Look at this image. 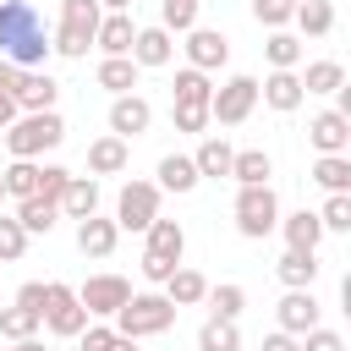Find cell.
<instances>
[{
	"label": "cell",
	"instance_id": "4fadbf2b",
	"mask_svg": "<svg viewBox=\"0 0 351 351\" xmlns=\"http://www.w3.org/2000/svg\"><path fill=\"white\" fill-rule=\"evenodd\" d=\"M55 93H60V82L49 71H22L11 99H16V115H38V110H55Z\"/></svg>",
	"mask_w": 351,
	"mask_h": 351
},
{
	"label": "cell",
	"instance_id": "f35d334b",
	"mask_svg": "<svg viewBox=\"0 0 351 351\" xmlns=\"http://www.w3.org/2000/svg\"><path fill=\"white\" fill-rule=\"evenodd\" d=\"M159 27H165V33H192V27H197V0H165Z\"/></svg>",
	"mask_w": 351,
	"mask_h": 351
},
{
	"label": "cell",
	"instance_id": "b9f144b4",
	"mask_svg": "<svg viewBox=\"0 0 351 351\" xmlns=\"http://www.w3.org/2000/svg\"><path fill=\"white\" fill-rule=\"evenodd\" d=\"M66 181H71V170H66V165H38V192H33V197H49V203H60Z\"/></svg>",
	"mask_w": 351,
	"mask_h": 351
},
{
	"label": "cell",
	"instance_id": "f907efd6",
	"mask_svg": "<svg viewBox=\"0 0 351 351\" xmlns=\"http://www.w3.org/2000/svg\"><path fill=\"white\" fill-rule=\"evenodd\" d=\"M11 121H16V99H11V93H0V132H5Z\"/></svg>",
	"mask_w": 351,
	"mask_h": 351
},
{
	"label": "cell",
	"instance_id": "8fae6325",
	"mask_svg": "<svg viewBox=\"0 0 351 351\" xmlns=\"http://www.w3.org/2000/svg\"><path fill=\"white\" fill-rule=\"evenodd\" d=\"M181 49H186V66H192V71H203V77H208V71H219V66L230 60V38H225L219 27H192Z\"/></svg>",
	"mask_w": 351,
	"mask_h": 351
},
{
	"label": "cell",
	"instance_id": "52a82bcc",
	"mask_svg": "<svg viewBox=\"0 0 351 351\" xmlns=\"http://www.w3.org/2000/svg\"><path fill=\"white\" fill-rule=\"evenodd\" d=\"M252 110H258V77H230L208 99V121H219V126H241Z\"/></svg>",
	"mask_w": 351,
	"mask_h": 351
},
{
	"label": "cell",
	"instance_id": "7dc6e473",
	"mask_svg": "<svg viewBox=\"0 0 351 351\" xmlns=\"http://www.w3.org/2000/svg\"><path fill=\"white\" fill-rule=\"evenodd\" d=\"M44 285H49V280H27V285L16 291V307H27V313L44 318Z\"/></svg>",
	"mask_w": 351,
	"mask_h": 351
},
{
	"label": "cell",
	"instance_id": "f546056e",
	"mask_svg": "<svg viewBox=\"0 0 351 351\" xmlns=\"http://www.w3.org/2000/svg\"><path fill=\"white\" fill-rule=\"evenodd\" d=\"M93 77H99V88H110V93H115V99H121V93H132V88H137V66H132V60H126V55H104V60H99V71H93Z\"/></svg>",
	"mask_w": 351,
	"mask_h": 351
},
{
	"label": "cell",
	"instance_id": "9a60e30c",
	"mask_svg": "<svg viewBox=\"0 0 351 351\" xmlns=\"http://www.w3.org/2000/svg\"><path fill=\"white\" fill-rule=\"evenodd\" d=\"M307 143H313L318 154H351V121L335 115V110H324V115L307 121Z\"/></svg>",
	"mask_w": 351,
	"mask_h": 351
},
{
	"label": "cell",
	"instance_id": "6da1fadb",
	"mask_svg": "<svg viewBox=\"0 0 351 351\" xmlns=\"http://www.w3.org/2000/svg\"><path fill=\"white\" fill-rule=\"evenodd\" d=\"M0 60H11L16 71H38L49 60L44 16L27 0H0Z\"/></svg>",
	"mask_w": 351,
	"mask_h": 351
},
{
	"label": "cell",
	"instance_id": "681fc988",
	"mask_svg": "<svg viewBox=\"0 0 351 351\" xmlns=\"http://www.w3.org/2000/svg\"><path fill=\"white\" fill-rule=\"evenodd\" d=\"M16 77H22V71H16L11 60H0V93H16Z\"/></svg>",
	"mask_w": 351,
	"mask_h": 351
},
{
	"label": "cell",
	"instance_id": "bcb514c9",
	"mask_svg": "<svg viewBox=\"0 0 351 351\" xmlns=\"http://www.w3.org/2000/svg\"><path fill=\"white\" fill-rule=\"evenodd\" d=\"M110 340H115V329H104V324H88V329L77 335V351H110Z\"/></svg>",
	"mask_w": 351,
	"mask_h": 351
},
{
	"label": "cell",
	"instance_id": "83f0119b",
	"mask_svg": "<svg viewBox=\"0 0 351 351\" xmlns=\"http://www.w3.org/2000/svg\"><path fill=\"white\" fill-rule=\"evenodd\" d=\"M269 176H274V159L263 148H241L230 159V181H241V186H269Z\"/></svg>",
	"mask_w": 351,
	"mask_h": 351
},
{
	"label": "cell",
	"instance_id": "d4e9b609",
	"mask_svg": "<svg viewBox=\"0 0 351 351\" xmlns=\"http://www.w3.org/2000/svg\"><path fill=\"white\" fill-rule=\"evenodd\" d=\"M11 219H16L27 236H49V230H55V219H60V203H49V197H22Z\"/></svg>",
	"mask_w": 351,
	"mask_h": 351
},
{
	"label": "cell",
	"instance_id": "d6a6232c",
	"mask_svg": "<svg viewBox=\"0 0 351 351\" xmlns=\"http://www.w3.org/2000/svg\"><path fill=\"white\" fill-rule=\"evenodd\" d=\"M170 99H176V104H208V99H214V82H208L203 71L181 66V71H176V82H170Z\"/></svg>",
	"mask_w": 351,
	"mask_h": 351
},
{
	"label": "cell",
	"instance_id": "9c48e42d",
	"mask_svg": "<svg viewBox=\"0 0 351 351\" xmlns=\"http://www.w3.org/2000/svg\"><path fill=\"white\" fill-rule=\"evenodd\" d=\"M159 219V186L154 181H126L115 197V230H148Z\"/></svg>",
	"mask_w": 351,
	"mask_h": 351
},
{
	"label": "cell",
	"instance_id": "cb8c5ba5",
	"mask_svg": "<svg viewBox=\"0 0 351 351\" xmlns=\"http://www.w3.org/2000/svg\"><path fill=\"white\" fill-rule=\"evenodd\" d=\"M203 176H197V165H192V154H165L159 159V192H192Z\"/></svg>",
	"mask_w": 351,
	"mask_h": 351
},
{
	"label": "cell",
	"instance_id": "f1b7e54d",
	"mask_svg": "<svg viewBox=\"0 0 351 351\" xmlns=\"http://www.w3.org/2000/svg\"><path fill=\"white\" fill-rule=\"evenodd\" d=\"M291 22L302 27V38H324V33L335 27V5H329V0H296Z\"/></svg>",
	"mask_w": 351,
	"mask_h": 351
},
{
	"label": "cell",
	"instance_id": "9f6ffc18",
	"mask_svg": "<svg viewBox=\"0 0 351 351\" xmlns=\"http://www.w3.org/2000/svg\"><path fill=\"white\" fill-rule=\"evenodd\" d=\"M291 5H296V0H291Z\"/></svg>",
	"mask_w": 351,
	"mask_h": 351
},
{
	"label": "cell",
	"instance_id": "c3c4849f",
	"mask_svg": "<svg viewBox=\"0 0 351 351\" xmlns=\"http://www.w3.org/2000/svg\"><path fill=\"white\" fill-rule=\"evenodd\" d=\"M263 351H302V346H296V335H280L274 329V335H263Z\"/></svg>",
	"mask_w": 351,
	"mask_h": 351
},
{
	"label": "cell",
	"instance_id": "ee69618b",
	"mask_svg": "<svg viewBox=\"0 0 351 351\" xmlns=\"http://www.w3.org/2000/svg\"><path fill=\"white\" fill-rule=\"evenodd\" d=\"M176 132H203L208 126V104H176Z\"/></svg>",
	"mask_w": 351,
	"mask_h": 351
},
{
	"label": "cell",
	"instance_id": "4316f807",
	"mask_svg": "<svg viewBox=\"0 0 351 351\" xmlns=\"http://www.w3.org/2000/svg\"><path fill=\"white\" fill-rule=\"evenodd\" d=\"M203 296H208V280H203L197 269H186V263L165 280V302H170V307H197Z\"/></svg>",
	"mask_w": 351,
	"mask_h": 351
},
{
	"label": "cell",
	"instance_id": "484cf974",
	"mask_svg": "<svg viewBox=\"0 0 351 351\" xmlns=\"http://www.w3.org/2000/svg\"><path fill=\"white\" fill-rule=\"evenodd\" d=\"M274 274L285 280V291H313V280H318V252H291V247H285V258L274 263Z\"/></svg>",
	"mask_w": 351,
	"mask_h": 351
},
{
	"label": "cell",
	"instance_id": "7c38bea8",
	"mask_svg": "<svg viewBox=\"0 0 351 351\" xmlns=\"http://www.w3.org/2000/svg\"><path fill=\"white\" fill-rule=\"evenodd\" d=\"M148 126H154V104H148L143 93H121V99L110 104V137L132 143V137H143Z\"/></svg>",
	"mask_w": 351,
	"mask_h": 351
},
{
	"label": "cell",
	"instance_id": "8992f818",
	"mask_svg": "<svg viewBox=\"0 0 351 351\" xmlns=\"http://www.w3.org/2000/svg\"><path fill=\"white\" fill-rule=\"evenodd\" d=\"M274 225H280V197H274V186H241V192H236V230H241L247 241H263Z\"/></svg>",
	"mask_w": 351,
	"mask_h": 351
},
{
	"label": "cell",
	"instance_id": "ac0fdd59",
	"mask_svg": "<svg viewBox=\"0 0 351 351\" xmlns=\"http://www.w3.org/2000/svg\"><path fill=\"white\" fill-rule=\"evenodd\" d=\"M258 99L269 104V110H280V115H291L307 93H302V77L296 71H269L263 82H258Z\"/></svg>",
	"mask_w": 351,
	"mask_h": 351
},
{
	"label": "cell",
	"instance_id": "db71d44e",
	"mask_svg": "<svg viewBox=\"0 0 351 351\" xmlns=\"http://www.w3.org/2000/svg\"><path fill=\"white\" fill-rule=\"evenodd\" d=\"M99 11H132V0H99Z\"/></svg>",
	"mask_w": 351,
	"mask_h": 351
},
{
	"label": "cell",
	"instance_id": "30bf717a",
	"mask_svg": "<svg viewBox=\"0 0 351 351\" xmlns=\"http://www.w3.org/2000/svg\"><path fill=\"white\" fill-rule=\"evenodd\" d=\"M126 296H132V285L121 274H93L88 285H77V302H82L88 318H115L126 307Z\"/></svg>",
	"mask_w": 351,
	"mask_h": 351
},
{
	"label": "cell",
	"instance_id": "ba28073f",
	"mask_svg": "<svg viewBox=\"0 0 351 351\" xmlns=\"http://www.w3.org/2000/svg\"><path fill=\"white\" fill-rule=\"evenodd\" d=\"M44 329H49V335H66V340H77V335L88 329V313H82L77 291L60 285V280L44 285Z\"/></svg>",
	"mask_w": 351,
	"mask_h": 351
},
{
	"label": "cell",
	"instance_id": "f5cc1de1",
	"mask_svg": "<svg viewBox=\"0 0 351 351\" xmlns=\"http://www.w3.org/2000/svg\"><path fill=\"white\" fill-rule=\"evenodd\" d=\"M110 351H137V340H126V335H115V340H110Z\"/></svg>",
	"mask_w": 351,
	"mask_h": 351
},
{
	"label": "cell",
	"instance_id": "e575fe53",
	"mask_svg": "<svg viewBox=\"0 0 351 351\" xmlns=\"http://www.w3.org/2000/svg\"><path fill=\"white\" fill-rule=\"evenodd\" d=\"M263 55H269V66H274V71H296V60H302V38L280 27V33H269V38H263Z\"/></svg>",
	"mask_w": 351,
	"mask_h": 351
},
{
	"label": "cell",
	"instance_id": "ffe728a7",
	"mask_svg": "<svg viewBox=\"0 0 351 351\" xmlns=\"http://www.w3.org/2000/svg\"><path fill=\"white\" fill-rule=\"evenodd\" d=\"M132 165V143L121 137H93L88 143V176H121Z\"/></svg>",
	"mask_w": 351,
	"mask_h": 351
},
{
	"label": "cell",
	"instance_id": "7402d4cb",
	"mask_svg": "<svg viewBox=\"0 0 351 351\" xmlns=\"http://www.w3.org/2000/svg\"><path fill=\"white\" fill-rule=\"evenodd\" d=\"M60 214H66V219H88V214H99V181H93V176H71L66 192H60Z\"/></svg>",
	"mask_w": 351,
	"mask_h": 351
},
{
	"label": "cell",
	"instance_id": "4dcf8cb0",
	"mask_svg": "<svg viewBox=\"0 0 351 351\" xmlns=\"http://www.w3.org/2000/svg\"><path fill=\"white\" fill-rule=\"evenodd\" d=\"M313 181H318L324 192H351V154H318Z\"/></svg>",
	"mask_w": 351,
	"mask_h": 351
},
{
	"label": "cell",
	"instance_id": "7a4b0ae2",
	"mask_svg": "<svg viewBox=\"0 0 351 351\" xmlns=\"http://www.w3.org/2000/svg\"><path fill=\"white\" fill-rule=\"evenodd\" d=\"M99 16H104L99 0H60V27H55L49 49L66 55V60H82L88 44H93V33H99Z\"/></svg>",
	"mask_w": 351,
	"mask_h": 351
},
{
	"label": "cell",
	"instance_id": "60d3db41",
	"mask_svg": "<svg viewBox=\"0 0 351 351\" xmlns=\"http://www.w3.org/2000/svg\"><path fill=\"white\" fill-rule=\"evenodd\" d=\"M291 0H252V16H258V27H269V33H280L285 22H291Z\"/></svg>",
	"mask_w": 351,
	"mask_h": 351
},
{
	"label": "cell",
	"instance_id": "f6af8a7d",
	"mask_svg": "<svg viewBox=\"0 0 351 351\" xmlns=\"http://www.w3.org/2000/svg\"><path fill=\"white\" fill-rule=\"evenodd\" d=\"M296 346H302V351H346V340H340L335 329H324V324H318V329H307Z\"/></svg>",
	"mask_w": 351,
	"mask_h": 351
},
{
	"label": "cell",
	"instance_id": "8d00e7d4",
	"mask_svg": "<svg viewBox=\"0 0 351 351\" xmlns=\"http://www.w3.org/2000/svg\"><path fill=\"white\" fill-rule=\"evenodd\" d=\"M0 176H5V197H16V203L38 192V165H33V159H11Z\"/></svg>",
	"mask_w": 351,
	"mask_h": 351
},
{
	"label": "cell",
	"instance_id": "7bdbcfd3",
	"mask_svg": "<svg viewBox=\"0 0 351 351\" xmlns=\"http://www.w3.org/2000/svg\"><path fill=\"white\" fill-rule=\"evenodd\" d=\"M27 252V230L16 219H0V263H16Z\"/></svg>",
	"mask_w": 351,
	"mask_h": 351
},
{
	"label": "cell",
	"instance_id": "d6986e66",
	"mask_svg": "<svg viewBox=\"0 0 351 351\" xmlns=\"http://www.w3.org/2000/svg\"><path fill=\"white\" fill-rule=\"evenodd\" d=\"M115 241H121L115 219H99V214L77 219V252H82V258H110V252H115Z\"/></svg>",
	"mask_w": 351,
	"mask_h": 351
},
{
	"label": "cell",
	"instance_id": "ab89813d",
	"mask_svg": "<svg viewBox=\"0 0 351 351\" xmlns=\"http://www.w3.org/2000/svg\"><path fill=\"white\" fill-rule=\"evenodd\" d=\"M324 230H351V192H329V203L318 208Z\"/></svg>",
	"mask_w": 351,
	"mask_h": 351
},
{
	"label": "cell",
	"instance_id": "5b68a950",
	"mask_svg": "<svg viewBox=\"0 0 351 351\" xmlns=\"http://www.w3.org/2000/svg\"><path fill=\"white\" fill-rule=\"evenodd\" d=\"M181 252H186V230L176 219H154L148 225V252H143V280L165 285L181 269Z\"/></svg>",
	"mask_w": 351,
	"mask_h": 351
},
{
	"label": "cell",
	"instance_id": "74e56055",
	"mask_svg": "<svg viewBox=\"0 0 351 351\" xmlns=\"http://www.w3.org/2000/svg\"><path fill=\"white\" fill-rule=\"evenodd\" d=\"M38 324H44V318H38V313H27V307H16V302H11V307H0V335H5V340H33V335H38Z\"/></svg>",
	"mask_w": 351,
	"mask_h": 351
},
{
	"label": "cell",
	"instance_id": "11a10c76",
	"mask_svg": "<svg viewBox=\"0 0 351 351\" xmlns=\"http://www.w3.org/2000/svg\"><path fill=\"white\" fill-rule=\"evenodd\" d=\"M0 197H5V176H0Z\"/></svg>",
	"mask_w": 351,
	"mask_h": 351
},
{
	"label": "cell",
	"instance_id": "277c9868",
	"mask_svg": "<svg viewBox=\"0 0 351 351\" xmlns=\"http://www.w3.org/2000/svg\"><path fill=\"white\" fill-rule=\"evenodd\" d=\"M176 313H181V307H170V302H165V291H143V296H126V307L115 313V335H126V340H143V335H165V329L176 324Z\"/></svg>",
	"mask_w": 351,
	"mask_h": 351
},
{
	"label": "cell",
	"instance_id": "44dd1931",
	"mask_svg": "<svg viewBox=\"0 0 351 351\" xmlns=\"http://www.w3.org/2000/svg\"><path fill=\"white\" fill-rule=\"evenodd\" d=\"M132 38H137V22H132L126 11H110V16H99V33H93V44H99L104 55H132Z\"/></svg>",
	"mask_w": 351,
	"mask_h": 351
},
{
	"label": "cell",
	"instance_id": "5bb4252c",
	"mask_svg": "<svg viewBox=\"0 0 351 351\" xmlns=\"http://www.w3.org/2000/svg\"><path fill=\"white\" fill-rule=\"evenodd\" d=\"M274 318H280V335H307V329H318V296L313 291H285V302L274 307Z\"/></svg>",
	"mask_w": 351,
	"mask_h": 351
},
{
	"label": "cell",
	"instance_id": "d590c367",
	"mask_svg": "<svg viewBox=\"0 0 351 351\" xmlns=\"http://www.w3.org/2000/svg\"><path fill=\"white\" fill-rule=\"evenodd\" d=\"M197 351H241V329L230 318H208L197 329Z\"/></svg>",
	"mask_w": 351,
	"mask_h": 351
},
{
	"label": "cell",
	"instance_id": "836d02e7",
	"mask_svg": "<svg viewBox=\"0 0 351 351\" xmlns=\"http://www.w3.org/2000/svg\"><path fill=\"white\" fill-rule=\"evenodd\" d=\"M203 302H208V318H230V324H236L241 307H247V291H241L236 280H225V285H208Z\"/></svg>",
	"mask_w": 351,
	"mask_h": 351
},
{
	"label": "cell",
	"instance_id": "816d5d0a",
	"mask_svg": "<svg viewBox=\"0 0 351 351\" xmlns=\"http://www.w3.org/2000/svg\"><path fill=\"white\" fill-rule=\"evenodd\" d=\"M11 351H44V340L33 335V340H11Z\"/></svg>",
	"mask_w": 351,
	"mask_h": 351
},
{
	"label": "cell",
	"instance_id": "2e32d148",
	"mask_svg": "<svg viewBox=\"0 0 351 351\" xmlns=\"http://www.w3.org/2000/svg\"><path fill=\"white\" fill-rule=\"evenodd\" d=\"M274 230H285V247H291V252H318V241H324L318 208H296V214H280V225H274Z\"/></svg>",
	"mask_w": 351,
	"mask_h": 351
},
{
	"label": "cell",
	"instance_id": "3957f363",
	"mask_svg": "<svg viewBox=\"0 0 351 351\" xmlns=\"http://www.w3.org/2000/svg\"><path fill=\"white\" fill-rule=\"evenodd\" d=\"M60 137H66V121H60L55 110L16 115V121L5 126V148H11V159H38L44 148H60Z\"/></svg>",
	"mask_w": 351,
	"mask_h": 351
},
{
	"label": "cell",
	"instance_id": "603a6c76",
	"mask_svg": "<svg viewBox=\"0 0 351 351\" xmlns=\"http://www.w3.org/2000/svg\"><path fill=\"white\" fill-rule=\"evenodd\" d=\"M230 159H236V148H230L225 137H203L197 154H192L197 176H208V181H225V176H230Z\"/></svg>",
	"mask_w": 351,
	"mask_h": 351
},
{
	"label": "cell",
	"instance_id": "e0dca14e",
	"mask_svg": "<svg viewBox=\"0 0 351 351\" xmlns=\"http://www.w3.org/2000/svg\"><path fill=\"white\" fill-rule=\"evenodd\" d=\"M170 55H176V38L165 33V27H137V38H132V66L143 71V66H170Z\"/></svg>",
	"mask_w": 351,
	"mask_h": 351
},
{
	"label": "cell",
	"instance_id": "1f68e13d",
	"mask_svg": "<svg viewBox=\"0 0 351 351\" xmlns=\"http://www.w3.org/2000/svg\"><path fill=\"white\" fill-rule=\"evenodd\" d=\"M296 77H302V93H335V88H346V66L340 60H313Z\"/></svg>",
	"mask_w": 351,
	"mask_h": 351
}]
</instances>
